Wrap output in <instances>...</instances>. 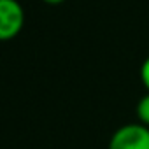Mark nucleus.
<instances>
[{
	"mask_svg": "<svg viewBox=\"0 0 149 149\" xmlns=\"http://www.w3.org/2000/svg\"><path fill=\"white\" fill-rule=\"evenodd\" d=\"M109 149H149V126L139 121L119 126L109 140Z\"/></svg>",
	"mask_w": 149,
	"mask_h": 149,
	"instance_id": "f257e3e1",
	"label": "nucleus"
},
{
	"mask_svg": "<svg viewBox=\"0 0 149 149\" xmlns=\"http://www.w3.org/2000/svg\"><path fill=\"white\" fill-rule=\"evenodd\" d=\"M137 118H139V123L149 126V91L137 104Z\"/></svg>",
	"mask_w": 149,
	"mask_h": 149,
	"instance_id": "7ed1b4c3",
	"label": "nucleus"
},
{
	"mask_svg": "<svg viewBox=\"0 0 149 149\" xmlns=\"http://www.w3.org/2000/svg\"><path fill=\"white\" fill-rule=\"evenodd\" d=\"M25 26V9L18 0H0V42L11 40Z\"/></svg>",
	"mask_w": 149,
	"mask_h": 149,
	"instance_id": "f03ea898",
	"label": "nucleus"
},
{
	"mask_svg": "<svg viewBox=\"0 0 149 149\" xmlns=\"http://www.w3.org/2000/svg\"><path fill=\"white\" fill-rule=\"evenodd\" d=\"M42 2H46V4H49V6H60V4L65 2V0H42Z\"/></svg>",
	"mask_w": 149,
	"mask_h": 149,
	"instance_id": "39448f33",
	"label": "nucleus"
},
{
	"mask_svg": "<svg viewBox=\"0 0 149 149\" xmlns=\"http://www.w3.org/2000/svg\"><path fill=\"white\" fill-rule=\"evenodd\" d=\"M140 81L144 84V88L149 91V56L142 61L140 65Z\"/></svg>",
	"mask_w": 149,
	"mask_h": 149,
	"instance_id": "20e7f679",
	"label": "nucleus"
}]
</instances>
